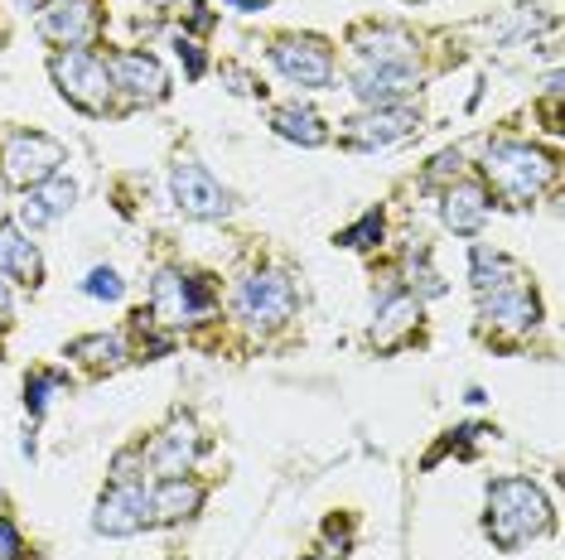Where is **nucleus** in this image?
Here are the masks:
<instances>
[{
    "instance_id": "nucleus-12",
    "label": "nucleus",
    "mask_w": 565,
    "mask_h": 560,
    "mask_svg": "<svg viewBox=\"0 0 565 560\" xmlns=\"http://www.w3.org/2000/svg\"><path fill=\"white\" fill-rule=\"evenodd\" d=\"M483 320L503 334H518V329H532L536 324V295L522 286V276H512L508 286L488 290L483 295Z\"/></svg>"
},
{
    "instance_id": "nucleus-3",
    "label": "nucleus",
    "mask_w": 565,
    "mask_h": 560,
    "mask_svg": "<svg viewBox=\"0 0 565 560\" xmlns=\"http://www.w3.org/2000/svg\"><path fill=\"white\" fill-rule=\"evenodd\" d=\"M54 78H58V93L68 101H78L83 111H107L111 68L97 54H87V49H68V54H58L54 58Z\"/></svg>"
},
{
    "instance_id": "nucleus-7",
    "label": "nucleus",
    "mask_w": 565,
    "mask_h": 560,
    "mask_svg": "<svg viewBox=\"0 0 565 560\" xmlns=\"http://www.w3.org/2000/svg\"><path fill=\"white\" fill-rule=\"evenodd\" d=\"M170 189H174V203L189 213V218H223L227 208H233V198H227V189L213 180L203 164L194 160H179L174 174H170Z\"/></svg>"
},
{
    "instance_id": "nucleus-4",
    "label": "nucleus",
    "mask_w": 565,
    "mask_h": 560,
    "mask_svg": "<svg viewBox=\"0 0 565 560\" xmlns=\"http://www.w3.org/2000/svg\"><path fill=\"white\" fill-rule=\"evenodd\" d=\"M0 164H6V180L10 184L40 189V184H49L58 174L63 146H58V140H49V136H40V131L10 136V146H6V155H0Z\"/></svg>"
},
{
    "instance_id": "nucleus-33",
    "label": "nucleus",
    "mask_w": 565,
    "mask_h": 560,
    "mask_svg": "<svg viewBox=\"0 0 565 560\" xmlns=\"http://www.w3.org/2000/svg\"><path fill=\"white\" fill-rule=\"evenodd\" d=\"M227 6H237V10H262L266 0H227Z\"/></svg>"
},
{
    "instance_id": "nucleus-18",
    "label": "nucleus",
    "mask_w": 565,
    "mask_h": 560,
    "mask_svg": "<svg viewBox=\"0 0 565 560\" xmlns=\"http://www.w3.org/2000/svg\"><path fill=\"white\" fill-rule=\"evenodd\" d=\"M358 49H363V63H392V68H411L416 58V40L406 30H358Z\"/></svg>"
},
{
    "instance_id": "nucleus-31",
    "label": "nucleus",
    "mask_w": 565,
    "mask_h": 560,
    "mask_svg": "<svg viewBox=\"0 0 565 560\" xmlns=\"http://www.w3.org/2000/svg\"><path fill=\"white\" fill-rule=\"evenodd\" d=\"M179 58H184L189 78H199V73H203V54H199V44H194V40H179Z\"/></svg>"
},
{
    "instance_id": "nucleus-15",
    "label": "nucleus",
    "mask_w": 565,
    "mask_h": 560,
    "mask_svg": "<svg viewBox=\"0 0 565 560\" xmlns=\"http://www.w3.org/2000/svg\"><path fill=\"white\" fill-rule=\"evenodd\" d=\"M93 6L87 0H58V6H49L44 15H40V30H44V40H54V44H83V40H93Z\"/></svg>"
},
{
    "instance_id": "nucleus-26",
    "label": "nucleus",
    "mask_w": 565,
    "mask_h": 560,
    "mask_svg": "<svg viewBox=\"0 0 565 560\" xmlns=\"http://www.w3.org/2000/svg\"><path fill=\"white\" fill-rule=\"evenodd\" d=\"M377 237H382V218H377V213H367L363 223L343 233V247H372V241H377Z\"/></svg>"
},
{
    "instance_id": "nucleus-1",
    "label": "nucleus",
    "mask_w": 565,
    "mask_h": 560,
    "mask_svg": "<svg viewBox=\"0 0 565 560\" xmlns=\"http://www.w3.org/2000/svg\"><path fill=\"white\" fill-rule=\"evenodd\" d=\"M551 531V503L536 483L526 478H498L488 488V537L503 551L522 546L526 537H542Z\"/></svg>"
},
{
    "instance_id": "nucleus-24",
    "label": "nucleus",
    "mask_w": 565,
    "mask_h": 560,
    "mask_svg": "<svg viewBox=\"0 0 565 560\" xmlns=\"http://www.w3.org/2000/svg\"><path fill=\"white\" fill-rule=\"evenodd\" d=\"M34 194L44 198L49 218H58V213H68V208H73V198H78V184H73V180H58V174H54V180L40 184V189H34Z\"/></svg>"
},
{
    "instance_id": "nucleus-13",
    "label": "nucleus",
    "mask_w": 565,
    "mask_h": 560,
    "mask_svg": "<svg viewBox=\"0 0 565 560\" xmlns=\"http://www.w3.org/2000/svg\"><path fill=\"white\" fill-rule=\"evenodd\" d=\"M194 460H199V430H194V420H174V426L160 435L156 450H150V469H156L160 478H184Z\"/></svg>"
},
{
    "instance_id": "nucleus-17",
    "label": "nucleus",
    "mask_w": 565,
    "mask_h": 560,
    "mask_svg": "<svg viewBox=\"0 0 565 560\" xmlns=\"http://www.w3.org/2000/svg\"><path fill=\"white\" fill-rule=\"evenodd\" d=\"M488 223V194L479 184H455L445 194V227H455L459 237H473Z\"/></svg>"
},
{
    "instance_id": "nucleus-10",
    "label": "nucleus",
    "mask_w": 565,
    "mask_h": 560,
    "mask_svg": "<svg viewBox=\"0 0 565 560\" xmlns=\"http://www.w3.org/2000/svg\"><path fill=\"white\" fill-rule=\"evenodd\" d=\"M416 126H420V117L411 107H372L367 117H353L343 136H349V146L382 150V146H396V140H406Z\"/></svg>"
},
{
    "instance_id": "nucleus-16",
    "label": "nucleus",
    "mask_w": 565,
    "mask_h": 560,
    "mask_svg": "<svg viewBox=\"0 0 565 560\" xmlns=\"http://www.w3.org/2000/svg\"><path fill=\"white\" fill-rule=\"evenodd\" d=\"M416 324H420V304L396 290V295H387V300L377 304V320H372V343H377V348H396V343H402Z\"/></svg>"
},
{
    "instance_id": "nucleus-19",
    "label": "nucleus",
    "mask_w": 565,
    "mask_h": 560,
    "mask_svg": "<svg viewBox=\"0 0 565 560\" xmlns=\"http://www.w3.org/2000/svg\"><path fill=\"white\" fill-rule=\"evenodd\" d=\"M0 271H10L24 286H40V251L20 233V223H0Z\"/></svg>"
},
{
    "instance_id": "nucleus-2",
    "label": "nucleus",
    "mask_w": 565,
    "mask_h": 560,
    "mask_svg": "<svg viewBox=\"0 0 565 560\" xmlns=\"http://www.w3.org/2000/svg\"><path fill=\"white\" fill-rule=\"evenodd\" d=\"M483 174L508 203H532L551 184L556 160L542 155V150H532V146H522V140H498L483 160Z\"/></svg>"
},
{
    "instance_id": "nucleus-30",
    "label": "nucleus",
    "mask_w": 565,
    "mask_h": 560,
    "mask_svg": "<svg viewBox=\"0 0 565 560\" xmlns=\"http://www.w3.org/2000/svg\"><path fill=\"white\" fill-rule=\"evenodd\" d=\"M117 483H140V454L136 450H126V454H117Z\"/></svg>"
},
{
    "instance_id": "nucleus-28",
    "label": "nucleus",
    "mask_w": 565,
    "mask_h": 560,
    "mask_svg": "<svg viewBox=\"0 0 565 560\" xmlns=\"http://www.w3.org/2000/svg\"><path fill=\"white\" fill-rule=\"evenodd\" d=\"M20 223L24 227H44L49 223V208H44V198L34 194V189H24V198H20Z\"/></svg>"
},
{
    "instance_id": "nucleus-9",
    "label": "nucleus",
    "mask_w": 565,
    "mask_h": 560,
    "mask_svg": "<svg viewBox=\"0 0 565 560\" xmlns=\"http://www.w3.org/2000/svg\"><path fill=\"white\" fill-rule=\"evenodd\" d=\"M271 63L300 87H329L333 78V58L324 40H276Z\"/></svg>"
},
{
    "instance_id": "nucleus-11",
    "label": "nucleus",
    "mask_w": 565,
    "mask_h": 560,
    "mask_svg": "<svg viewBox=\"0 0 565 560\" xmlns=\"http://www.w3.org/2000/svg\"><path fill=\"white\" fill-rule=\"evenodd\" d=\"M353 93L367 107H396L402 97L416 93V73L411 68H392V63H358L353 68Z\"/></svg>"
},
{
    "instance_id": "nucleus-8",
    "label": "nucleus",
    "mask_w": 565,
    "mask_h": 560,
    "mask_svg": "<svg viewBox=\"0 0 565 560\" xmlns=\"http://www.w3.org/2000/svg\"><path fill=\"white\" fill-rule=\"evenodd\" d=\"M150 521H156L150 517V493L140 488V483H117L93 513V527L102 537H136V531L150 527Z\"/></svg>"
},
{
    "instance_id": "nucleus-29",
    "label": "nucleus",
    "mask_w": 565,
    "mask_h": 560,
    "mask_svg": "<svg viewBox=\"0 0 565 560\" xmlns=\"http://www.w3.org/2000/svg\"><path fill=\"white\" fill-rule=\"evenodd\" d=\"M24 556V541H20V531L10 527L6 517H0V560H20Z\"/></svg>"
},
{
    "instance_id": "nucleus-23",
    "label": "nucleus",
    "mask_w": 565,
    "mask_h": 560,
    "mask_svg": "<svg viewBox=\"0 0 565 560\" xmlns=\"http://www.w3.org/2000/svg\"><path fill=\"white\" fill-rule=\"evenodd\" d=\"M73 358H83L87 367H121V338H78L73 343Z\"/></svg>"
},
{
    "instance_id": "nucleus-27",
    "label": "nucleus",
    "mask_w": 565,
    "mask_h": 560,
    "mask_svg": "<svg viewBox=\"0 0 565 560\" xmlns=\"http://www.w3.org/2000/svg\"><path fill=\"white\" fill-rule=\"evenodd\" d=\"M58 387H63V377H58V373H44V377H34L30 387H24V391H30V411L40 416L44 406H49V391H58Z\"/></svg>"
},
{
    "instance_id": "nucleus-22",
    "label": "nucleus",
    "mask_w": 565,
    "mask_h": 560,
    "mask_svg": "<svg viewBox=\"0 0 565 560\" xmlns=\"http://www.w3.org/2000/svg\"><path fill=\"white\" fill-rule=\"evenodd\" d=\"M512 276H518V271H512L508 257H498V251H488V247H473V286H479V295L508 286Z\"/></svg>"
},
{
    "instance_id": "nucleus-25",
    "label": "nucleus",
    "mask_w": 565,
    "mask_h": 560,
    "mask_svg": "<svg viewBox=\"0 0 565 560\" xmlns=\"http://www.w3.org/2000/svg\"><path fill=\"white\" fill-rule=\"evenodd\" d=\"M83 290H87L93 300H121V290H126V286H121V276L111 271V266H97V271L83 280Z\"/></svg>"
},
{
    "instance_id": "nucleus-34",
    "label": "nucleus",
    "mask_w": 565,
    "mask_h": 560,
    "mask_svg": "<svg viewBox=\"0 0 565 560\" xmlns=\"http://www.w3.org/2000/svg\"><path fill=\"white\" fill-rule=\"evenodd\" d=\"M10 314V295H6V286H0V320Z\"/></svg>"
},
{
    "instance_id": "nucleus-6",
    "label": "nucleus",
    "mask_w": 565,
    "mask_h": 560,
    "mask_svg": "<svg viewBox=\"0 0 565 560\" xmlns=\"http://www.w3.org/2000/svg\"><path fill=\"white\" fill-rule=\"evenodd\" d=\"M209 286L199 276H179V271H160L156 290H150V310H156L160 324H189L199 314H209Z\"/></svg>"
},
{
    "instance_id": "nucleus-20",
    "label": "nucleus",
    "mask_w": 565,
    "mask_h": 560,
    "mask_svg": "<svg viewBox=\"0 0 565 560\" xmlns=\"http://www.w3.org/2000/svg\"><path fill=\"white\" fill-rule=\"evenodd\" d=\"M203 507V488L199 483H184V478H164L156 493H150V517L156 521H184Z\"/></svg>"
},
{
    "instance_id": "nucleus-14",
    "label": "nucleus",
    "mask_w": 565,
    "mask_h": 560,
    "mask_svg": "<svg viewBox=\"0 0 565 560\" xmlns=\"http://www.w3.org/2000/svg\"><path fill=\"white\" fill-rule=\"evenodd\" d=\"M111 87H126L136 101H160L164 97V68L150 54H117L111 63Z\"/></svg>"
},
{
    "instance_id": "nucleus-21",
    "label": "nucleus",
    "mask_w": 565,
    "mask_h": 560,
    "mask_svg": "<svg viewBox=\"0 0 565 560\" xmlns=\"http://www.w3.org/2000/svg\"><path fill=\"white\" fill-rule=\"evenodd\" d=\"M271 126H276V136L300 140V146H324V140H329L324 121H319L310 107H280L276 117H271Z\"/></svg>"
},
{
    "instance_id": "nucleus-32",
    "label": "nucleus",
    "mask_w": 565,
    "mask_h": 560,
    "mask_svg": "<svg viewBox=\"0 0 565 560\" xmlns=\"http://www.w3.org/2000/svg\"><path fill=\"white\" fill-rule=\"evenodd\" d=\"M445 174H459V150H445V155L430 164V180H445Z\"/></svg>"
},
{
    "instance_id": "nucleus-5",
    "label": "nucleus",
    "mask_w": 565,
    "mask_h": 560,
    "mask_svg": "<svg viewBox=\"0 0 565 560\" xmlns=\"http://www.w3.org/2000/svg\"><path fill=\"white\" fill-rule=\"evenodd\" d=\"M237 310H242V320H252V324H262V329H276V324H286L290 314H295V286H290V276H280V271H256L242 280V290H237Z\"/></svg>"
}]
</instances>
